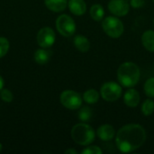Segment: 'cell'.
I'll list each match as a JSON object with an SVG mask.
<instances>
[{
    "label": "cell",
    "instance_id": "obj_1",
    "mask_svg": "<svg viewBox=\"0 0 154 154\" xmlns=\"http://www.w3.org/2000/svg\"><path fill=\"white\" fill-rule=\"evenodd\" d=\"M116 144L123 153H129L140 149L145 143V129L139 124H128L122 126L116 134Z\"/></svg>",
    "mask_w": 154,
    "mask_h": 154
},
{
    "label": "cell",
    "instance_id": "obj_2",
    "mask_svg": "<svg viewBox=\"0 0 154 154\" xmlns=\"http://www.w3.org/2000/svg\"><path fill=\"white\" fill-rule=\"evenodd\" d=\"M117 80L122 87L134 88L141 78V70L137 64L126 61L122 63L117 69Z\"/></svg>",
    "mask_w": 154,
    "mask_h": 154
},
{
    "label": "cell",
    "instance_id": "obj_3",
    "mask_svg": "<svg viewBox=\"0 0 154 154\" xmlns=\"http://www.w3.org/2000/svg\"><path fill=\"white\" fill-rule=\"evenodd\" d=\"M95 130L88 124L81 122L74 125L71 129V138L81 146L90 145L96 138Z\"/></svg>",
    "mask_w": 154,
    "mask_h": 154
},
{
    "label": "cell",
    "instance_id": "obj_4",
    "mask_svg": "<svg viewBox=\"0 0 154 154\" xmlns=\"http://www.w3.org/2000/svg\"><path fill=\"white\" fill-rule=\"evenodd\" d=\"M102 29L106 35L113 39L121 37L125 32V25L121 19L115 15L105 17L101 23Z\"/></svg>",
    "mask_w": 154,
    "mask_h": 154
},
{
    "label": "cell",
    "instance_id": "obj_5",
    "mask_svg": "<svg viewBox=\"0 0 154 154\" xmlns=\"http://www.w3.org/2000/svg\"><path fill=\"white\" fill-rule=\"evenodd\" d=\"M100 97L107 102H115L123 95V88L119 83L115 81L105 82L100 88Z\"/></svg>",
    "mask_w": 154,
    "mask_h": 154
},
{
    "label": "cell",
    "instance_id": "obj_6",
    "mask_svg": "<svg viewBox=\"0 0 154 154\" xmlns=\"http://www.w3.org/2000/svg\"><path fill=\"white\" fill-rule=\"evenodd\" d=\"M60 101L64 107L69 110H77L82 106L83 98L79 93L71 89H68L64 90L60 94Z\"/></svg>",
    "mask_w": 154,
    "mask_h": 154
},
{
    "label": "cell",
    "instance_id": "obj_7",
    "mask_svg": "<svg viewBox=\"0 0 154 154\" xmlns=\"http://www.w3.org/2000/svg\"><path fill=\"white\" fill-rule=\"evenodd\" d=\"M56 28L58 32L64 37L72 36L77 29L74 19L69 14H60L56 20Z\"/></svg>",
    "mask_w": 154,
    "mask_h": 154
},
{
    "label": "cell",
    "instance_id": "obj_8",
    "mask_svg": "<svg viewBox=\"0 0 154 154\" xmlns=\"http://www.w3.org/2000/svg\"><path fill=\"white\" fill-rule=\"evenodd\" d=\"M130 3L127 0H110L107 4L109 12L117 17L125 16L130 11Z\"/></svg>",
    "mask_w": 154,
    "mask_h": 154
},
{
    "label": "cell",
    "instance_id": "obj_9",
    "mask_svg": "<svg viewBox=\"0 0 154 154\" xmlns=\"http://www.w3.org/2000/svg\"><path fill=\"white\" fill-rule=\"evenodd\" d=\"M55 40V32L50 27H43L37 33V42L42 48H50L54 44Z\"/></svg>",
    "mask_w": 154,
    "mask_h": 154
},
{
    "label": "cell",
    "instance_id": "obj_10",
    "mask_svg": "<svg viewBox=\"0 0 154 154\" xmlns=\"http://www.w3.org/2000/svg\"><path fill=\"white\" fill-rule=\"evenodd\" d=\"M96 134L101 141L108 142V141L113 140L116 137V132L115 128L113 127V125L109 124H104L97 128Z\"/></svg>",
    "mask_w": 154,
    "mask_h": 154
},
{
    "label": "cell",
    "instance_id": "obj_11",
    "mask_svg": "<svg viewBox=\"0 0 154 154\" xmlns=\"http://www.w3.org/2000/svg\"><path fill=\"white\" fill-rule=\"evenodd\" d=\"M123 99L125 104L129 106V107H136L141 101V97L139 92L133 88H129L125 93L123 96Z\"/></svg>",
    "mask_w": 154,
    "mask_h": 154
},
{
    "label": "cell",
    "instance_id": "obj_12",
    "mask_svg": "<svg viewBox=\"0 0 154 154\" xmlns=\"http://www.w3.org/2000/svg\"><path fill=\"white\" fill-rule=\"evenodd\" d=\"M68 7L69 11L77 16L83 15L87 12V4L85 0H69Z\"/></svg>",
    "mask_w": 154,
    "mask_h": 154
},
{
    "label": "cell",
    "instance_id": "obj_13",
    "mask_svg": "<svg viewBox=\"0 0 154 154\" xmlns=\"http://www.w3.org/2000/svg\"><path fill=\"white\" fill-rule=\"evenodd\" d=\"M73 43L76 49L81 52H87L90 49V42L89 40L81 34L76 35L73 39Z\"/></svg>",
    "mask_w": 154,
    "mask_h": 154
},
{
    "label": "cell",
    "instance_id": "obj_14",
    "mask_svg": "<svg viewBox=\"0 0 154 154\" xmlns=\"http://www.w3.org/2000/svg\"><path fill=\"white\" fill-rule=\"evenodd\" d=\"M45 5L52 12L60 13L68 6V0H44Z\"/></svg>",
    "mask_w": 154,
    "mask_h": 154
},
{
    "label": "cell",
    "instance_id": "obj_15",
    "mask_svg": "<svg viewBox=\"0 0 154 154\" xmlns=\"http://www.w3.org/2000/svg\"><path fill=\"white\" fill-rule=\"evenodd\" d=\"M143 47L151 52H154V30H146L142 35Z\"/></svg>",
    "mask_w": 154,
    "mask_h": 154
},
{
    "label": "cell",
    "instance_id": "obj_16",
    "mask_svg": "<svg viewBox=\"0 0 154 154\" xmlns=\"http://www.w3.org/2000/svg\"><path fill=\"white\" fill-rule=\"evenodd\" d=\"M100 97V93L95 88H89L83 93L82 98L88 105H94L98 102Z\"/></svg>",
    "mask_w": 154,
    "mask_h": 154
},
{
    "label": "cell",
    "instance_id": "obj_17",
    "mask_svg": "<svg viewBox=\"0 0 154 154\" xmlns=\"http://www.w3.org/2000/svg\"><path fill=\"white\" fill-rule=\"evenodd\" d=\"M51 57V51L46 50V48H42L34 52V60L38 64L47 63Z\"/></svg>",
    "mask_w": 154,
    "mask_h": 154
},
{
    "label": "cell",
    "instance_id": "obj_18",
    "mask_svg": "<svg viewBox=\"0 0 154 154\" xmlns=\"http://www.w3.org/2000/svg\"><path fill=\"white\" fill-rule=\"evenodd\" d=\"M89 14L91 18L96 22H100L104 19L105 16V9L100 4H95L90 7Z\"/></svg>",
    "mask_w": 154,
    "mask_h": 154
},
{
    "label": "cell",
    "instance_id": "obj_19",
    "mask_svg": "<svg viewBox=\"0 0 154 154\" xmlns=\"http://www.w3.org/2000/svg\"><path fill=\"white\" fill-rule=\"evenodd\" d=\"M93 116V112L92 109L88 106H80L79 113H78V117L81 122L87 123L91 120Z\"/></svg>",
    "mask_w": 154,
    "mask_h": 154
},
{
    "label": "cell",
    "instance_id": "obj_20",
    "mask_svg": "<svg viewBox=\"0 0 154 154\" xmlns=\"http://www.w3.org/2000/svg\"><path fill=\"white\" fill-rule=\"evenodd\" d=\"M141 110L145 116L152 115L154 113V100H152V98L149 97L148 99L144 100V102L142 104Z\"/></svg>",
    "mask_w": 154,
    "mask_h": 154
},
{
    "label": "cell",
    "instance_id": "obj_21",
    "mask_svg": "<svg viewBox=\"0 0 154 154\" xmlns=\"http://www.w3.org/2000/svg\"><path fill=\"white\" fill-rule=\"evenodd\" d=\"M143 90L148 97L154 98V77L148 79L143 86Z\"/></svg>",
    "mask_w": 154,
    "mask_h": 154
},
{
    "label": "cell",
    "instance_id": "obj_22",
    "mask_svg": "<svg viewBox=\"0 0 154 154\" xmlns=\"http://www.w3.org/2000/svg\"><path fill=\"white\" fill-rule=\"evenodd\" d=\"M0 97L3 101H5L6 103H11L14 99L13 93L9 89L4 88L0 90Z\"/></svg>",
    "mask_w": 154,
    "mask_h": 154
},
{
    "label": "cell",
    "instance_id": "obj_23",
    "mask_svg": "<svg viewBox=\"0 0 154 154\" xmlns=\"http://www.w3.org/2000/svg\"><path fill=\"white\" fill-rule=\"evenodd\" d=\"M9 50V42L5 37H0V58L6 55Z\"/></svg>",
    "mask_w": 154,
    "mask_h": 154
},
{
    "label": "cell",
    "instance_id": "obj_24",
    "mask_svg": "<svg viewBox=\"0 0 154 154\" xmlns=\"http://www.w3.org/2000/svg\"><path fill=\"white\" fill-rule=\"evenodd\" d=\"M102 152L101 148L96 145H88V147L81 151V154H102Z\"/></svg>",
    "mask_w": 154,
    "mask_h": 154
},
{
    "label": "cell",
    "instance_id": "obj_25",
    "mask_svg": "<svg viewBox=\"0 0 154 154\" xmlns=\"http://www.w3.org/2000/svg\"><path fill=\"white\" fill-rule=\"evenodd\" d=\"M130 5L134 8H141L144 5L145 0H130Z\"/></svg>",
    "mask_w": 154,
    "mask_h": 154
},
{
    "label": "cell",
    "instance_id": "obj_26",
    "mask_svg": "<svg viewBox=\"0 0 154 154\" xmlns=\"http://www.w3.org/2000/svg\"><path fill=\"white\" fill-rule=\"evenodd\" d=\"M66 154H78V152L75 149H68L67 151H65Z\"/></svg>",
    "mask_w": 154,
    "mask_h": 154
},
{
    "label": "cell",
    "instance_id": "obj_27",
    "mask_svg": "<svg viewBox=\"0 0 154 154\" xmlns=\"http://www.w3.org/2000/svg\"><path fill=\"white\" fill-rule=\"evenodd\" d=\"M3 88H4V79H3V78L0 76V90H1Z\"/></svg>",
    "mask_w": 154,
    "mask_h": 154
},
{
    "label": "cell",
    "instance_id": "obj_28",
    "mask_svg": "<svg viewBox=\"0 0 154 154\" xmlns=\"http://www.w3.org/2000/svg\"><path fill=\"white\" fill-rule=\"evenodd\" d=\"M1 151H2V144L0 143V152H1Z\"/></svg>",
    "mask_w": 154,
    "mask_h": 154
},
{
    "label": "cell",
    "instance_id": "obj_29",
    "mask_svg": "<svg viewBox=\"0 0 154 154\" xmlns=\"http://www.w3.org/2000/svg\"><path fill=\"white\" fill-rule=\"evenodd\" d=\"M153 26H154V18H153Z\"/></svg>",
    "mask_w": 154,
    "mask_h": 154
},
{
    "label": "cell",
    "instance_id": "obj_30",
    "mask_svg": "<svg viewBox=\"0 0 154 154\" xmlns=\"http://www.w3.org/2000/svg\"><path fill=\"white\" fill-rule=\"evenodd\" d=\"M152 1H153V3H154V0H152Z\"/></svg>",
    "mask_w": 154,
    "mask_h": 154
}]
</instances>
